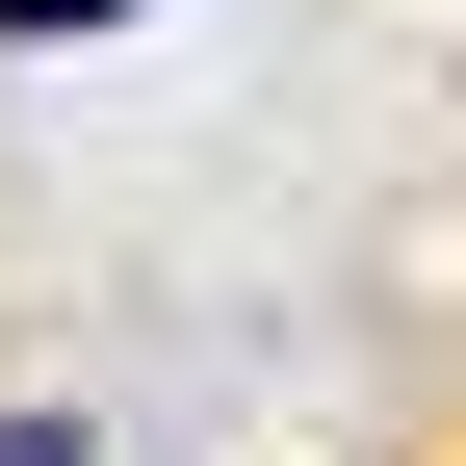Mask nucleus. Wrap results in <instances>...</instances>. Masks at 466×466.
I'll return each instance as SVG.
<instances>
[{
	"instance_id": "f03ea898",
	"label": "nucleus",
	"mask_w": 466,
	"mask_h": 466,
	"mask_svg": "<svg viewBox=\"0 0 466 466\" xmlns=\"http://www.w3.org/2000/svg\"><path fill=\"white\" fill-rule=\"evenodd\" d=\"M0 466H78V415H0Z\"/></svg>"
},
{
	"instance_id": "f257e3e1",
	"label": "nucleus",
	"mask_w": 466,
	"mask_h": 466,
	"mask_svg": "<svg viewBox=\"0 0 466 466\" xmlns=\"http://www.w3.org/2000/svg\"><path fill=\"white\" fill-rule=\"evenodd\" d=\"M26 26H130V0H0V52H26Z\"/></svg>"
}]
</instances>
